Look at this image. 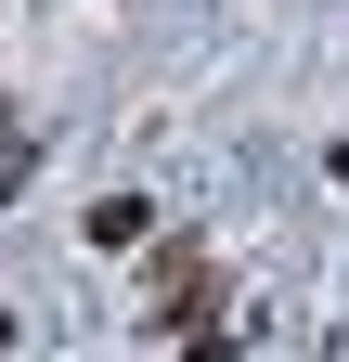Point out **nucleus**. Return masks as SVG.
<instances>
[{
  "instance_id": "obj_1",
  "label": "nucleus",
  "mask_w": 349,
  "mask_h": 362,
  "mask_svg": "<svg viewBox=\"0 0 349 362\" xmlns=\"http://www.w3.org/2000/svg\"><path fill=\"white\" fill-rule=\"evenodd\" d=\"M155 233V194H91V246H143Z\"/></svg>"
},
{
  "instance_id": "obj_2",
  "label": "nucleus",
  "mask_w": 349,
  "mask_h": 362,
  "mask_svg": "<svg viewBox=\"0 0 349 362\" xmlns=\"http://www.w3.org/2000/svg\"><path fill=\"white\" fill-rule=\"evenodd\" d=\"M336 181H349V143H336Z\"/></svg>"
}]
</instances>
